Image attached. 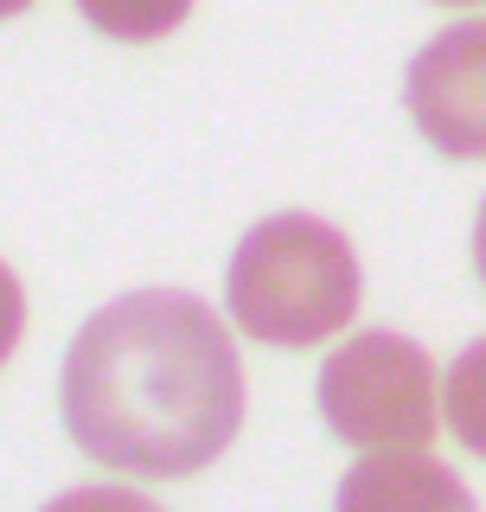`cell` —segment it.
I'll return each mask as SVG.
<instances>
[{
    "label": "cell",
    "mask_w": 486,
    "mask_h": 512,
    "mask_svg": "<svg viewBox=\"0 0 486 512\" xmlns=\"http://www.w3.org/2000/svg\"><path fill=\"white\" fill-rule=\"evenodd\" d=\"M58 404L71 442L103 468L154 480L199 474L243 423L231 327L192 288H135L77 327Z\"/></svg>",
    "instance_id": "obj_1"
},
{
    "label": "cell",
    "mask_w": 486,
    "mask_h": 512,
    "mask_svg": "<svg viewBox=\"0 0 486 512\" xmlns=\"http://www.w3.org/2000/svg\"><path fill=\"white\" fill-rule=\"evenodd\" d=\"M359 295L365 276L352 244L307 212L250 224L224 269L231 320L263 346H320L359 314Z\"/></svg>",
    "instance_id": "obj_2"
},
{
    "label": "cell",
    "mask_w": 486,
    "mask_h": 512,
    "mask_svg": "<svg viewBox=\"0 0 486 512\" xmlns=\"http://www.w3.org/2000/svg\"><path fill=\"white\" fill-rule=\"evenodd\" d=\"M320 416L352 448L435 442V365L403 333H352L320 365Z\"/></svg>",
    "instance_id": "obj_3"
},
{
    "label": "cell",
    "mask_w": 486,
    "mask_h": 512,
    "mask_svg": "<svg viewBox=\"0 0 486 512\" xmlns=\"http://www.w3.org/2000/svg\"><path fill=\"white\" fill-rule=\"evenodd\" d=\"M403 109L448 160H486V20L435 32L410 58Z\"/></svg>",
    "instance_id": "obj_4"
},
{
    "label": "cell",
    "mask_w": 486,
    "mask_h": 512,
    "mask_svg": "<svg viewBox=\"0 0 486 512\" xmlns=\"http://www.w3.org/2000/svg\"><path fill=\"white\" fill-rule=\"evenodd\" d=\"M333 512H480L467 480L423 448H371L333 493Z\"/></svg>",
    "instance_id": "obj_5"
},
{
    "label": "cell",
    "mask_w": 486,
    "mask_h": 512,
    "mask_svg": "<svg viewBox=\"0 0 486 512\" xmlns=\"http://www.w3.org/2000/svg\"><path fill=\"white\" fill-rule=\"evenodd\" d=\"M77 13H84L103 39L154 45V39H167V32L192 13V0H77Z\"/></svg>",
    "instance_id": "obj_6"
},
{
    "label": "cell",
    "mask_w": 486,
    "mask_h": 512,
    "mask_svg": "<svg viewBox=\"0 0 486 512\" xmlns=\"http://www.w3.org/2000/svg\"><path fill=\"white\" fill-rule=\"evenodd\" d=\"M448 429L467 455L486 461V340H474L448 365Z\"/></svg>",
    "instance_id": "obj_7"
},
{
    "label": "cell",
    "mask_w": 486,
    "mask_h": 512,
    "mask_svg": "<svg viewBox=\"0 0 486 512\" xmlns=\"http://www.w3.org/2000/svg\"><path fill=\"white\" fill-rule=\"evenodd\" d=\"M45 512H160L148 493H128V487H71L58 493Z\"/></svg>",
    "instance_id": "obj_8"
},
{
    "label": "cell",
    "mask_w": 486,
    "mask_h": 512,
    "mask_svg": "<svg viewBox=\"0 0 486 512\" xmlns=\"http://www.w3.org/2000/svg\"><path fill=\"white\" fill-rule=\"evenodd\" d=\"M20 333H26V288H20V276H13L7 263H0V365L13 359Z\"/></svg>",
    "instance_id": "obj_9"
},
{
    "label": "cell",
    "mask_w": 486,
    "mask_h": 512,
    "mask_svg": "<svg viewBox=\"0 0 486 512\" xmlns=\"http://www.w3.org/2000/svg\"><path fill=\"white\" fill-rule=\"evenodd\" d=\"M474 269H480V282H486V205H480V218H474Z\"/></svg>",
    "instance_id": "obj_10"
},
{
    "label": "cell",
    "mask_w": 486,
    "mask_h": 512,
    "mask_svg": "<svg viewBox=\"0 0 486 512\" xmlns=\"http://www.w3.org/2000/svg\"><path fill=\"white\" fill-rule=\"evenodd\" d=\"M32 0H0V20H13V13H26Z\"/></svg>",
    "instance_id": "obj_11"
},
{
    "label": "cell",
    "mask_w": 486,
    "mask_h": 512,
    "mask_svg": "<svg viewBox=\"0 0 486 512\" xmlns=\"http://www.w3.org/2000/svg\"><path fill=\"white\" fill-rule=\"evenodd\" d=\"M435 7H486V0H435Z\"/></svg>",
    "instance_id": "obj_12"
}]
</instances>
